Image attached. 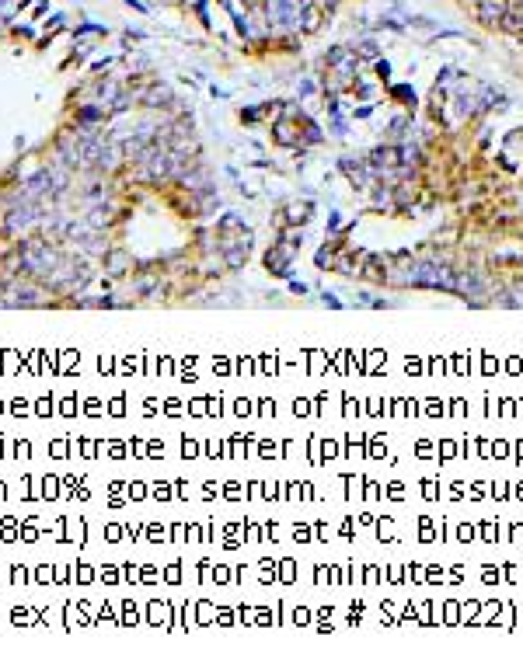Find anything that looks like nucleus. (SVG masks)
<instances>
[{
  "mask_svg": "<svg viewBox=\"0 0 523 672\" xmlns=\"http://www.w3.org/2000/svg\"><path fill=\"white\" fill-rule=\"evenodd\" d=\"M339 230H342V216L332 213V216H328V233H339Z\"/></svg>",
  "mask_w": 523,
  "mask_h": 672,
  "instance_id": "nucleus-11",
  "label": "nucleus"
},
{
  "mask_svg": "<svg viewBox=\"0 0 523 672\" xmlns=\"http://www.w3.org/2000/svg\"><path fill=\"white\" fill-rule=\"evenodd\" d=\"M520 136H523V133H520Z\"/></svg>",
  "mask_w": 523,
  "mask_h": 672,
  "instance_id": "nucleus-14",
  "label": "nucleus"
},
{
  "mask_svg": "<svg viewBox=\"0 0 523 672\" xmlns=\"http://www.w3.org/2000/svg\"><path fill=\"white\" fill-rule=\"evenodd\" d=\"M510 11V0H478L474 4V18L485 25V28H499L503 14Z\"/></svg>",
  "mask_w": 523,
  "mask_h": 672,
  "instance_id": "nucleus-1",
  "label": "nucleus"
},
{
  "mask_svg": "<svg viewBox=\"0 0 523 672\" xmlns=\"http://www.w3.org/2000/svg\"><path fill=\"white\" fill-rule=\"evenodd\" d=\"M321 21H325V7H321V4H311V7L300 11V18H296V32H318Z\"/></svg>",
  "mask_w": 523,
  "mask_h": 672,
  "instance_id": "nucleus-2",
  "label": "nucleus"
},
{
  "mask_svg": "<svg viewBox=\"0 0 523 672\" xmlns=\"http://www.w3.org/2000/svg\"><path fill=\"white\" fill-rule=\"evenodd\" d=\"M105 269H109V276H122L126 269H133V255H126V251H112V255H109V262H105Z\"/></svg>",
  "mask_w": 523,
  "mask_h": 672,
  "instance_id": "nucleus-4",
  "label": "nucleus"
},
{
  "mask_svg": "<svg viewBox=\"0 0 523 672\" xmlns=\"http://www.w3.org/2000/svg\"><path fill=\"white\" fill-rule=\"evenodd\" d=\"M377 73L387 80V77H391V63H387V59H377Z\"/></svg>",
  "mask_w": 523,
  "mask_h": 672,
  "instance_id": "nucleus-12",
  "label": "nucleus"
},
{
  "mask_svg": "<svg viewBox=\"0 0 523 672\" xmlns=\"http://www.w3.org/2000/svg\"><path fill=\"white\" fill-rule=\"evenodd\" d=\"M88 226H91V230H102V226H109V209H95V213L88 216Z\"/></svg>",
  "mask_w": 523,
  "mask_h": 672,
  "instance_id": "nucleus-9",
  "label": "nucleus"
},
{
  "mask_svg": "<svg viewBox=\"0 0 523 672\" xmlns=\"http://www.w3.org/2000/svg\"><path fill=\"white\" fill-rule=\"evenodd\" d=\"M325 303H328L332 310H342V300H339L335 293H325Z\"/></svg>",
  "mask_w": 523,
  "mask_h": 672,
  "instance_id": "nucleus-13",
  "label": "nucleus"
},
{
  "mask_svg": "<svg viewBox=\"0 0 523 672\" xmlns=\"http://www.w3.org/2000/svg\"><path fill=\"white\" fill-rule=\"evenodd\" d=\"M415 199H419V188H415L411 181H398V185H395V202H398V206H411Z\"/></svg>",
  "mask_w": 523,
  "mask_h": 672,
  "instance_id": "nucleus-5",
  "label": "nucleus"
},
{
  "mask_svg": "<svg viewBox=\"0 0 523 672\" xmlns=\"http://www.w3.org/2000/svg\"><path fill=\"white\" fill-rule=\"evenodd\" d=\"M314 91H318V87H314V80H303V84H300V87H296V98H300V102H303V98H311V94H314Z\"/></svg>",
  "mask_w": 523,
  "mask_h": 672,
  "instance_id": "nucleus-10",
  "label": "nucleus"
},
{
  "mask_svg": "<svg viewBox=\"0 0 523 672\" xmlns=\"http://www.w3.org/2000/svg\"><path fill=\"white\" fill-rule=\"evenodd\" d=\"M335 262H339V251H335V248H328V244H325V248L318 251V258H314V265H318V269H335Z\"/></svg>",
  "mask_w": 523,
  "mask_h": 672,
  "instance_id": "nucleus-6",
  "label": "nucleus"
},
{
  "mask_svg": "<svg viewBox=\"0 0 523 672\" xmlns=\"http://www.w3.org/2000/svg\"><path fill=\"white\" fill-rule=\"evenodd\" d=\"M105 115L109 112H102V109H84V112L77 115V122H80V126H91V122H102Z\"/></svg>",
  "mask_w": 523,
  "mask_h": 672,
  "instance_id": "nucleus-8",
  "label": "nucleus"
},
{
  "mask_svg": "<svg viewBox=\"0 0 523 672\" xmlns=\"http://www.w3.org/2000/svg\"><path fill=\"white\" fill-rule=\"evenodd\" d=\"M174 94H172V87L168 84H154V87H147L143 91V105H150V109H157V105H168Z\"/></svg>",
  "mask_w": 523,
  "mask_h": 672,
  "instance_id": "nucleus-3",
  "label": "nucleus"
},
{
  "mask_svg": "<svg viewBox=\"0 0 523 672\" xmlns=\"http://www.w3.org/2000/svg\"><path fill=\"white\" fill-rule=\"evenodd\" d=\"M356 53L366 59V63H377V56H380L377 42H370V39H359V42H356Z\"/></svg>",
  "mask_w": 523,
  "mask_h": 672,
  "instance_id": "nucleus-7",
  "label": "nucleus"
}]
</instances>
